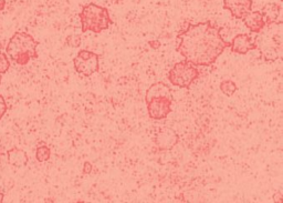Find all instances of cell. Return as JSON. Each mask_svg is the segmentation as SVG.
I'll return each instance as SVG.
<instances>
[{
    "mask_svg": "<svg viewBox=\"0 0 283 203\" xmlns=\"http://www.w3.org/2000/svg\"><path fill=\"white\" fill-rule=\"evenodd\" d=\"M220 32L222 29L209 20L188 23L176 36V51L195 66H211L229 48Z\"/></svg>",
    "mask_w": 283,
    "mask_h": 203,
    "instance_id": "1",
    "label": "cell"
},
{
    "mask_svg": "<svg viewBox=\"0 0 283 203\" xmlns=\"http://www.w3.org/2000/svg\"><path fill=\"white\" fill-rule=\"evenodd\" d=\"M40 42L24 32H16L6 46L7 56L19 66H27L30 60L37 59L39 54L37 47Z\"/></svg>",
    "mask_w": 283,
    "mask_h": 203,
    "instance_id": "2",
    "label": "cell"
},
{
    "mask_svg": "<svg viewBox=\"0 0 283 203\" xmlns=\"http://www.w3.org/2000/svg\"><path fill=\"white\" fill-rule=\"evenodd\" d=\"M79 18L81 21V30L83 34L87 32L100 34L104 30H108L113 23L109 10L93 3L83 6L79 14Z\"/></svg>",
    "mask_w": 283,
    "mask_h": 203,
    "instance_id": "3",
    "label": "cell"
},
{
    "mask_svg": "<svg viewBox=\"0 0 283 203\" xmlns=\"http://www.w3.org/2000/svg\"><path fill=\"white\" fill-rule=\"evenodd\" d=\"M199 78V70L188 61L184 60L175 64L171 70L168 71L167 79L175 87L188 89Z\"/></svg>",
    "mask_w": 283,
    "mask_h": 203,
    "instance_id": "4",
    "label": "cell"
},
{
    "mask_svg": "<svg viewBox=\"0 0 283 203\" xmlns=\"http://www.w3.org/2000/svg\"><path fill=\"white\" fill-rule=\"evenodd\" d=\"M74 69L79 75L83 77H91L100 69L99 54L89 50H80L77 57L73 59Z\"/></svg>",
    "mask_w": 283,
    "mask_h": 203,
    "instance_id": "5",
    "label": "cell"
},
{
    "mask_svg": "<svg viewBox=\"0 0 283 203\" xmlns=\"http://www.w3.org/2000/svg\"><path fill=\"white\" fill-rule=\"evenodd\" d=\"M173 98H154L146 102L148 117L153 120H163L172 112Z\"/></svg>",
    "mask_w": 283,
    "mask_h": 203,
    "instance_id": "6",
    "label": "cell"
},
{
    "mask_svg": "<svg viewBox=\"0 0 283 203\" xmlns=\"http://www.w3.org/2000/svg\"><path fill=\"white\" fill-rule=\"evenodd\" d=\"M229 48L234 53L247 54L249 51L258 49L257 38L249 34H238L229 41Z\"/></svg>",
    "mask_w": 283,
    "mask_h": 203,
    "instance_id": "7",
    "label": "cell"
},
{
    "mask_svg": "<svg viewBox=\"0 0 283 203\" xmlns=\"http://www.w3.org/2000/svg\"><path fill=\"white\" fill-rule=\"evenodd\" d=\"M179 137L172 128H163L155 137V144L162 151L172 150L178 143Z\"/></svg>",
    "mask_w": 283,
    "mask_h": 203,
    "instance_id": "8",
    "label": "cell"
},
{
    "mask_svg": "<svg viewBox=\"0 0 283 203\" xmlns=\"http://www.w3.org/2000/svg\"><path fill=\"white\" fill-rule=\"evenodd\" d=\"M224 9L229 10L236 19L242 18L253 10V0H223Z\"/></svg>",
    "mask_w": 283,
    "mask_h": 203,
    "instance_id": "9",
    "label": "cell"
},
{
    "mask_svg": "<svg viewBox=\"0 0 283 203\" xmlns=\"http://www.w3.org/2000/svg\"><path fill=\"white\" fill-rule=\"evenodd\" d=\"M241 20L243 21L244 26H246L250 30V33L253 34H260L262 30L267 27L266 21L263 19V16L260 10H251Z\"/></svg>",
    "mask_w": 283,
    "mask_h": 203,
    "instance_id": "10",
    "label": "cell"
},
{
    "mask_svg": "<svg viewBox=\"0 0 283 203\" xmlns=\"http://www.w3.org/2000/svg\"><path fill=\"white\" fill-rule=\"evenodd\" d=\"M7 160L8 163L15 168H22L26 167L29 161V157L27 152L20 149V148L14 147L7 151Z\"/></svg>",
    "mask_w": 283,
    "mask_h": 203,
    "instance_id": "11",
    "label": "cell"
},
{
    "mask_svg": "<svg viewBox=\"0 0 283 203\" xmlns=\"http://www.w3.org/2000/svg\"><path fill=\"white\" fill-rule=\"evenodd\" d=\"M172 98V90L168 87V84L165 82H155L147 89L145 95V101L148 102L149 100L154 99V98Z\"/></svg>",
    "mask_w": 283,
    "mask_h": 203,
    "instance_id": "12",
    "label": "cell"
},
{
    "mask_svg": "<svg viewBox=\"0 0 283 203\" xmlns=\"http://www.w3.org/2000/svg\"><path fill=\"white\" fill-rule=\"evenodd\" d=\"M260 11L263 16V19L266 21V24L270 26V24L275 23L276 20L279 19L281 6L279 4H267Z\"/></svg>",
    "mask_w": 283,
    "mask_h": 203,
    "instance_id": "13",
    "label": "cell"
},
{
    "mask_svg": "<svg viewBox=\"0 0 283 203\" xmlns=\"http://www.w3.org/2000/svg\"><path fill=\"white\" fill-rule=\"evenodd\" d=\"M51 157V150L47 144L37 147L36 149V159L39 162H46Z\"/></svg>",
    "mask_w": 283,
    "mask_h": 203,
    "instance_id": "14",
    "label": "cell"
},
{
    "mask_svg": "<svg viewBox=\"0 0 283 203\" xmlns=\"http://www.w3.org/2000/svg\"><path fill=\"white\" fill-rule=\"evenodd\" d=\"M237 89V84L234 81H231V80H224V81L220 83V90H222L223 94L227 97L234 96Z\"/></svg>",
    "mask_w": 283,
    "mask_h": 203,
    "instance_id": "15",
    "label": "cell"
},
{
    "mask_svg": "<svg viewBox=\"0 0 283 203\" xmlns=\"http://www.w3.org/2000/svg\"><path fill=\"white\" fill-rule=\"evenodd\" d=\"M10 68V61L7 53L0 51V75L7 72Z\"/></svg>",
    "mask_w": 283,
    "mask_h": 203,
    "instance_id": "16",
    "label": "cell"
},
{
    "mask_svg": "<svg viewBox=\"0 0 283 203\" xmlns=\"http://www.w3.org/2000/svg\"><path fill=\"white\" fill-rule=\"evenodd\" d=\"M67 45L71 48H79L81 46V42H82V39L79 35H71L67 37Z\"/></svg>",
    "mask_w": 283,
    "mask_h": 203,
    "instance_id": "17",
    "label": "cell"
},
{
    "mask_svg": "<svg viewBox=\"0 0 283 203\" xmlns=\"http://www.w3.org/2000/svg\"><path fill=\"white\" fill-rule=\"evenodd\" d=\"M8 110V106H7V102H6L5 98L0 95V120L3 119V117L6 114Z\"/></svg>",
    "mask_w": 283,
    "mask_h": 203,
    "instance_id": "18",
    "label": "cell"
},
{
    "mask_svg": "<svg viewBox=\"0 0 283 203\" xmlns=\"http://www.w3.org/2000/svg\"><path fill=\"white\" fill-rule=\"evenodd\" d=\"M92 169H93L92 163L89 162V161H85L84 164H83V170H82L83 175H90L92 172Z\"/></svg>",
    "mask_w": 283,
    "mask_h": 203,
    "instance_id": "19",
    "label": "cell"
},
{
    "mask_svg": "<svg viewBox=\"0 0 283 203\" xmlns=\"http://www.w3.org/2000/svg\"><path fill=\"white\" fill-rule=\"evenodd\" d=\"M148 44H149V46L152 47L153 49H155V50H156V49H159V48L161 47L160 41H157V40H152V41H149Z\"/></svg>",
    "mask_w": 283,
    "mask_h": 203,
    "instance_id": "20",
    "label": "cell"
},
{
    "mask_svg": "<svg viewBox=\"0 0 283 203\" xmlns=\"http://www.w3.org/2000/svg\"><path fill=\"white\" fill-rule=\"evenodd\" d=\"M273 200H274L275 202L281 203V202H282V193H281V192H276V193L273 195Z\"/></svg>",
    "mask_w": 283,
    "mask_h": 203,
    "instance_id": "21",
    "label": "cell"
},
{
    "mask_svg": "<svg viewBox=\"0 0 283 203\" xmlns=\"http://www.w3.org/2000/svg\"><path fill=\"white\" fill-rule=\"evenodd\" d=\"M6 7V0H0V11H3Z\"/></svg>",
    "mask_w": 283,
    "mask_h": 203,
    "instance_id": "22",
    "label": "cell"
},
{
    "mask_svg": "<svg viewBox=\"0 0 283 203\" xmlns=\"http://www.w3.org/2000/svg\"><path fill=\"white\" fill-rule=\"evenodd\" d=\"M4 199H5V194L0 191V203L4 202Z\"/></svg>",
    "mask_w": 283,
    "mask_h": 203,
    "instance_id": "23",
    "label": "cell"
},
{
    "mask_svg": "<svg viewBox=\"0 0 283 203\" xmlns=\"http://www.w3.org/2000/svg\"><path fill=\"white\" fill-rule=\"evenodd\" d=\"M2 81H3V76L0 75V84H2Z\"/></svg>",
    "mask_w": 283,
    "mask_h": 203,
    "instance_id": "24",
    "label": "cell"
}]
</instances>
